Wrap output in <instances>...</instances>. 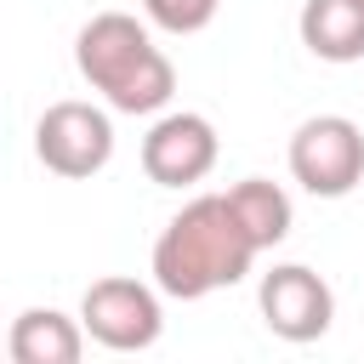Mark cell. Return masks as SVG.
Wrapping results in <instances>:
<instances>
[{"label": "cell", "mask_w": 364, "mask_h": 364, "mask_svg": "<svg viewBox=\"0 0 364 364\" xmlns=\"http://www.w3.org/2000/svg\"><path fill=\"white\" fill-rule=\"evenodd\" d=\"M290 176L313 199H341L364 182V131L347 114H313L290 136Z\"/></svg>", "instance_id": "cell-3"}, {"label": "cell", "mask_w": 364, "mask_h": 364, "mask_svg": "<svg viewBox=\"0 0 364 364\" xmlns=\"http://www.w3.org/2000/svg\"><path fill=\"white\" fill-rule=\"evenodd\" d=\"M256 301H262V324L279 341H296V347L318 341L330 330V318H336V290L301 262H279L273 273H262Z\"/></svg>", "instance_id": "cell-6"}, {"label": "cell", "mask_w": 364, "mask_h": 364, "mask_svg": "<svg viewBox=\"0 0 364 364\" xmlns=\"http://www.w3.org/2000/svg\"><path fill=\"white\" fill-rule=\"evenodd\" d=\"M148 23L165 28V34H199L210 28V17L222 11V0H142Z\"/></svg>", "instance_id": "cell-11"}, {"label": "cell", "mask_w": 364, "mask_h": 364, "mask_svg": "<svg viewBox=\"0 0 364 364\" xmlns=\"http://www.w3.org/2000/svg\"><path fill=\"white\" fill-rule=\"evenodd\" d=\"M216 154H222L216 125L205 114H188V108L182 114H159L148 125V136H142V171L159 188H193V182H205L216 171Z\"/></svg>", "instance_id": "cell-7"}, {"label": "cell", "mask_w": 364, "mask_h": 364, "mask_svg": "<svg viewBox=\"0 0 364 364\" xmlns=\"http://www.w3.org/2000/svg\"><path fill=\"white\" fill-rule=\"evenodd\" d=\"M34 154L46 171L80 182V176H97L108 159H114V119L108 108L97 102H51L34 125Z\"/></svg>", "instance_id": "cell-5"}, {"label": "cell", "mask_w": 364, "mask_h": 364, "mask_svg": "<svg viewBox=\"0 0 364 364\" xmlns=\"http://www.w3.org/2000/svg\"><path fill=\"white\" fill-rule=\"evenodd\" d=\"M296 28L318 63H358L364 57V0H301Z\"/></svg>", "instance_id": "cell-9"}, {"label": "cell", "mask_w": 364, "mask_h": 364, "mask_svg": "<svg viewBox=\"0 0 364 364\" xmlns=\"http://www.w3.org/2000/svg\"><path fill=\"white\" fill-rule=\"evenodd\" d=\"M80 324H85V336H91L97 347H108V353H142V347L159 341L165 313H159L154 284L125 279V273H108V279H97V284L85 290Z\"/></svg>", "instance_id": "cell-4"}, {"label": "cell", "mask_w": 364, "mask_h": 364, "mask_svg": "<svg viewBox=\"0 0 364 364\" xmlns=\"http://www.w3.org/2000/svg\"><path fill=\"white\" fill-rule=\"evenodd\" d=\"M6 353H11V364H80L85 324L68 318V313H57V307H23L11 318Z\"/></svg>", "instance_id": "cell-8"}, {"label": "cell", "mask_w": 364, "mask_h": 364, "mask_svg": "<svg viewBox=\"0 0 364 364\" xmlns=\"http://www.w3.org/2000/svg\"><path fill=\"white\" fill-rule=\"evenodd\" d=\"M262 256L256 233L245 228L239 205L228 193H199L188 199L154 239V284L176 301H199L210 290H228L250 273Z\"/></svg>", "instance_id": "cell-1"}, {"label": "cell", "mask_w": 364, "mask_h": 364, "mask_svg": "<svg viewBox=\"0 0 364 364\" xmlns=\"http://www.w3.org/2000/svg\"><path fill=\"white\" fill-rule=\"evenodd\" d=\"M228 199L239 205V216H245V228L256 233V245H262V250L284 245V233H290L296 210H290V193H284L279 182H267V176H245V182H233V188H228Z\"/></svg>", "instance_id": "cell-10"}, {"label": "cell", "mask_w": 364, "mask_h": 364, "mask_svg": "<svg viewBox=\"0 0 364 364\" xmlns=\"http://www.w3.org/2000/svg\"><path fill=\"white\" fill-rule=\"evenodd\" d=\"M74 68L85 74L91 91H102L114 114H159L176 91L171 57L154 46L148 23H136L131 11H97L74 34Z\"/></svg>", "instance_id": "cell-2"}]
</instances>
